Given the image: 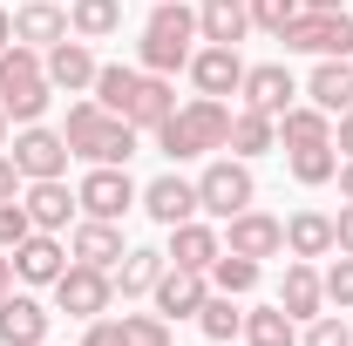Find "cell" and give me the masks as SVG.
Listing matches in <instances>:
<instances>
[{
  "label": "cell",
  "mask_w": 353,
  "mask_h": 346,
  "mask_svg": "<svg viewBox=\"0 0 353 346\" xmlns=\"http://www.w3.org/2000/svg\"><path fill=\"white\" fill-rule=\"evenodd\" d=\"M61 136H68V150H75V156H88V163H130L143 130H136V123H123V116H109L95 95H82V102H68Z\"/></svg>",
  "instance_id": "6da1fadb"
},
{
  "label": "cell",
  "mask_w": 353,
  "mask_h": 346,
  "mask_svg": "<svg viewBox=\"0 0 353 346\" xmlns=\"http://www.w3.org/2000/svg\"><path fill=\"white\" fill-rule=\"evenodd\" d=\"M197 41H204V34H197V7H183V0H157V14L143 21L136 54H143L150 75H176V68H190Z\"/></svg>",
  "instance_id": "7a4b0ae2"
},
{
  "label": "cell",
  "mask_w": 353,
  "mask_h": 346,
  "mask_svg": "<svg viewBox=\"0 0 353 346\" xmlns=\"http://www.w3.org/2000/svg\"><path fill=\"white\" fill-rule=\"evenodd\" d=\"M157 143H163V156H170V163L211 156V150H224V143H231V109H224L218 95H190L170 123L157 130Z\"/></svg>",
  "instance_id": "3957f363"
},
{
  "label": "cell",
  "mask_w": 353,
  "mask_h": 346,
  "mask_svg": "<svg viewBox=\"0 0 353 346\" xmlns=\"http://www.w3.org/2000/svg\"><path fill=\"white\" fill-rule=\"evenodd\" d=\"M54 88H48V68H41V48L14 41L0 48V116L7 123H41Z\"/></svg>",
  "instance_id": "277c9868"
},
{
  "label": "cell",
  "mask_w": 353,
  "mask_h": 346,
  "mask_svg": "<svg viewBox=\"0 0 353 346\" xmlns=\"http://www.w3.org/2000/svg\"><path fill=\"white\" fill-rule=\"evenodd\" d=\"M252 197H259V183H252V170H245V156H218V163H204V176H197V211L211 217V224L252 211Z\"/></svg>",
  "instance_id": "5b68a950"
},
{
  "label": "cell",
  "mask_w": 353,
  "mask_h": 346,
  "mask_svg": "<svg viewBox=\"0 0 353 346\" xmlns=\"http://www.w3.org/2000/svg\"><path fill=\"white\" fill-rule=\"evenodd\" d=\"M285 54H319V61H353V14H299L285 34Z\"/></svg>",
  "instance_id": "8992f818"
},
{
  "label": "cell",
  "mask_w": 353,
  "mask_h": 346,
  "mask_svg": "<svg viewBox=\"0 0 353 346\" xmlns=\"http://www.w3.org/2000/svg\"><path fill=\"white\" fill-rule=\"evenodd\" d=\"M109 299H116V272H102V265L68 258V272L54 278V305H61L68 319H102Z\"/></svg>",
  "instance_id": "52a82bcc"
},
{
  "label": "cell",
  "mask_w": 353,
  "mask_h": 346,
  "mask_svg": "<svg viewBox=\"0 0 353 346\" xmlns=\"http://www.w3.org/2000/svg\"><path fill=\"white\" fill-rule=\"evenodd\" d=\"M75 197H82V217H109V224H123V211L143 204V190L130 183L123 163H95V170L75 183Z\"/></svg>",
  "instance_id": "ba28073f"
},
{
  "label": "cell",
  "mask_w": 353,
  "mask_h": 346,
  "mask_svg": "<svg viewBox=\"0 0 353 346\" xmlns=\"http://www.w3.org/2000/svg\"><path fill=\"white\" fill-rule=\"evenodd\" d=\"M7 156H14V170L34 183V176H68V156H75V150H68V136H61V130L21 123V136L7 143Z\"/></svg>",
  "instance_id": "9c48e42d"
},
{
  "label": "cell",
  "mask_w": 353,
  "mask_h": 346,
  "mask_svg": "<svg viewBox=\"0 0 353 346\" xmlns=\"http://www.w3.org/2000/svg\"><path fill=\"white\" fill-rule=\"evenodd\" d=\"M224 252H238V258H279L285 252V217H272V211H238V217H224Z\"/></svg>",
  "instance_id": "30bf717a"
},
{
  "label": "cell",
  "mask_w": 353,
  "mask_h": 346,
  "mask_svg": "<svg viewBox=\"0 0 353 346\" xmlns=\"http://www.w3.org/2000/svg\"><path fill=\"white\" fill-rule=\"evenodd\" d=\"M190 88L197 95H238L245 88V61H238V48H218V41H197V54H190Z\"/></svg>",
  "instance_id": "8fae6325"
},
{
  "label": "cell",
  "mask_w": 353,
  "mask_h": 346,
  "mask_svg": "<svg viewBox=\"0 0 353 346\" xmlns=\"http://www.w3.org/2000/svg\"><path fill=\"white\" fill-rule=\"evenodd\" d=\"M41 68H48V88H61V95H82V88H95V48L82 41V34H68V41H54L41 54Z\"/></svg>",
  "instance_id": "7c38bea8"
},
{
  "label": "cell",
  "mask_w": 353,
  "mask_h": 346,
  "mask_svg": "<svg viewBox=\"0 0 353 346\" xmlns=\"http://www.w3.org/2000/svg\"><path fill=\"white\" fill-rule=\"evenodd\" d=\"M238 95H245V109H265V116L279 123V116L299 102V82H292L285 61H259V68H245V88H238Z\"/></svg>",
  "instance_id": "4fadbf2b"
},
{
  "label": "cell",
  "mask_w": 353,
  "mask_h": 346,
  "mask_svg": "<svg viewBox=\"0 0 353 346\" xmlns=\"http://www.w3.org/2000/svg\"><path fill=\"white\" fill-rule=\"evenodd\" d=\"M21 204L34 217V231H68V217L82 211V197L68 190V176H34V183L21 190Z\"/></svg>",
  "instance_id": "5bb4252c"
},
{
  "label": "cell",
  "mask_w": 353,
  "mask_h": 346,
  "mask_svg": "<svg viewBox=\"0 0 353 346\" xmlns=\"http://www.w3.org/2000/svg\"><path fill=\"white\" fill-rule=\"evenodd\" d=\"M157 312L163 319H197V305L211 299V272H183V265H163V278H157Z\"/></svg>",
  "instance_id": "9a60e30c"
},
{
  "label": "cell",
  "mask_w": 353,
  "mask_h": 346,
  "mask_svg": "<svg viewBox=\"0 0 353 346\" xmlns=\"http://www.w3.org/2000/svg\"><path fill=\"white\" fill-rule=\"evenodd\" d=\"M218 252H224V231H218V224H204V217L170 224V252H163L170 265H183V272H211Z\"/></svg>",
  "instance_id": "2e32d148"
},
{
  "label": "cell",
  "mask_w": 353,
  "mask_h": 346,
  "mask_svg": "<svg viewBox=\"0 0 353 346\" xmlns=\"http://www.w3.org/2000/svg\"><path fill=\"white\" fill-rule=\"evenodd\" d=\"M68 272V245L54 238V231H28L21 245H14V278H28V285H54Z\"/></svg>",
  "instance_id": "e0dca14e"
},
{
  "label": "cell",
  "mask_w": 353,
  "mask_h": 346,
  "mask_svg": "<svg viewBox=\"0 0 353 346\" xmlns=\"http://www.w3.org/2000/svg\"><path fill=\"white\" fill-rule=\"evenodd\" d=\"M48 312L34 292H7L0 299V346H48Z\"/></svg>",
  "instance_id": "ac0fdd59"
},
{
  "label": "cell",
  "mask_w": 353,
  "mask_h": 346,
  "mask_svg": "<svg viewBox=\"0 0 353 346\" xmlns=\"http://www.w3.org/2000/svg\"><path fill=\"white\" fill-rule=\"evenodd\" d=\"M143 211L170 231V224H183V217H197V183H190V176H176V170L150 176V183H143Z\"/></svg>",
  "instance_id": "d6986e66"
},
{
  "label": "cell",
  "mask_w": 353,
  "mask_h": 346,
  "mask_svg": "<svg viewBox=\"0 0 353 346\" xmlns=\"http://www.w3.org/2000/svg\"><path fill=\"white\" fill-rule=\"evenodd\" d=\"M123 224H109V217H82L75 224V245H68V258H82V265H102V272H116L123 265Z\"/></svg>",
  "instance_id": "ffe728a7"
},
{
  "label": "cell",
  "mask_w": 353,
  "mask_h": 346,
  "mask_svg": "<svg viewBox=\"0 0 353 346\" xmlns=\"http://www.w3.org/2000/svg\"><path fill=\"white\" fill-rule=\"evenodd\" d=\"M279 305H285L292 319H319V305H326V285H319L312 258H285V278H279Z\"/></svg>",
  "instance_id": "44dd1931"
},
{
  "label": "cell",
  "mask_w": 353,
  "mask_h": 346,
  "mask_svg": "<svg viewBox=\"0 0 353 346\" xmlns=\"http://www.w3.org/2000/svg\"><path fill=\"white\" fill-rule=\"evenodd\" d=\"M197 34L218 48H238L252 34V7L245 0H197Z\"/></svg>",
  "instance_id": "7402d4cb"
},
{
  "label": "cell",
  "mask_w": 353,
  "mask_h": 346,
  "mask_svg": "<svg viewBox=\"0 0 353 346\" xmlns=\"http://www.w3.org/2000/svg\"><path fill=\"white\" fill-rule=\"evenodd\" d=\"M14 41H28V48H54V41H68V14L54 7V0H28L21 14H14Z\"/></svg>",
  "instance_id": "603a6c76"
},
{
  "label": "cell",
  "mask_w": 353,
  "mask_h": 346,
  "mask_svg": "<svg viewBox=\"0 0 353 346\" xmlns=\"http://www.w3.org/2000/svg\"><path fill=\"white\" fill-rule=\"evenodd\" d=\"M170 116H176L170 75H150V68H143V82H136V95H130V123H136V130H163Z\"/></svg>",
  "instance_id": "cb8c5ba5"
},
{
  "label": "cell",
  "mask_w": 353,
  "mask_h": 346,
  "mask_svg": "<svg viewBox=\"0 0 353 346\" xmlns=\"http://www.w3.org/2000/svg\"><path fill=\"white\" fill-rule=\"evenodd\" d=\"M306 102L326 109V116L353 109V61H319V68L306 75Z\"/></svg>",
  "instance_id": "d4e9b609"
},
{
  "label": "cell",
  "mask_w": 353,
  "mask_h": 346,
  "mask_svg": "<svg viewBox=\"0 0 353 346\" xmlns=\"http://www.w3.org/2000/svg\"><path fill=\"white\" fill-rule=\"evenodd\" d=\"M285 252L292 258H333V217L326 211H292L285 217Z\"/></svg>",
  "instance_id": "484cf974"
},
{
  "label": "cell",
  "mask_w": 353,
  "mask_h": 346,
  "mask_svg": "<svg viewBox=\"0 0 353 346\" xmlns=\"http://www.w3.org/2000/svg\"><path fill=\"white\" fill-rule=\"evenodd\" d=\"M163 252H150V245H130V252H123V265H116V292H123V299H150V292H157V278H163Z\"/></svg>",
  "instance_id": "4316f807"
},
{
  "label": "cell",
  "mask_w": 353,
  "mask_h": 346,
  "mask_svg": "<svg viewBox=\"0 0 353 346\" xmlns=\"http://www.w3.org/2000/svg\"><path fill=\"white\" fill-rule=\"evenodd\" d=\"M224 150L231 156H265V150H279V123L265 109H231V143Z\"/></svg>",
  "instance_id": "83f0119b"
},
{
  "label": "cell",
  "mask_w": 353,
  "mask_h": 346,
  "mask_svg": "<svg viewBox=\"0 0 353 346\" xmlns=\"http://www.w3.org/2000/svg\"><path fill=\"white\" fill-rule=\"evenodd\" d=\"M279 143H285V150H312V143H333V116H326V109H312V102H292V109L279 116Z\"/></svg>",
  "instance_id": "f1b7e54d"
},
{
  "label": "cell",
  "mask_w": 353,
  "mask_h": 346,
  "mask_svg": "<svg viewBox=\"0 0 353 346\" xmlns=\"http://www.w3.org/2000/svg\"><path fill=\"white\" fill-rule=\"evenodd\" d=\"M245 346H299V319L285 305H252L245 312Z\"/></svg>",
  "instance_id": "f546056e"
},
{
  "label": "cell",
  "mask_w": 353,
  "mask_h": 346,
  "mask_svg": "<svg viewBox=\"0 0 353 346\" xmlns=\"http://www.w3.org/2000/svg\"><path fill=\"white\" fill-rule=\"evenodd\" d=\"M116 28H123V0H68V34L109 41Z\"/></svg>",
  "instance_id": "4dcf8cb0"
},
{
  "label": "cell",
  "mask_w": 353,
  "mask_h": 346,
  "mask_svg": "<svg viewBox=\"0 0 353 346\" xmlns=\"http://www.w3.org/2000/svg\"><path fill=\"white\" fill-rule=\"evenodd\" d=\"M136 82H143V68L102 61V68H95V102H102L109 116H123V123H130V95H136Z\"/></svg>",
  "instance_id": "1f68e13d"
},
{
  "label": "cell",
  "mask_w": 353,
  "mask_h": 346,
  "mask_svg": "<svg viewBox=\"0 0 353 346\" xmlns=\"http://www.w3.org/2000/svg\"><path fill=\"white\" fill-rule=\"evenodd\" d=\"M197 326H204V340H245V305L231 299V292H211V299L197 305Z\"/></svg>",
  "instance_id": "d6a6232c"
},
{
  "label": "cell",
  "mask_w": 353,
  "mask_h": 346,
  "mask_svg": "<svg viewBox=\"0 0 353 346\" xmlns=\"http://www.w3.org/2000/svg\"><path fill=\"white\" fill-rule=\"evenodd\" d=\"M285 163H292V176L306 190H319V183H333V170H340V150L333 143H312V150H285Z\"/></svg>",
  "instance_id": "836d02e7"
},
{
  "label": "cell",
  "mask_w": 353,
  "mask_h": 346,
  "mask_svg": "<svg viewBox=\"0 0 353 346\" xmlns=\"http://www.w3.org/2000/svg\"><path fill=\"white\" fill-rule=\"evenodd\" d=\"M259 258H238V252H218V265H211V292H231V299H245L252 285H259Z\"/></svg>",
  "instance_id": "e575fe53"
},
{
  "label": "cell",
  "mask_w": 353,
  "mask_h": 346,
  "mask_svg": "<svg viewBox=\"0 0 353 346\" xmlns=\"http://www.w3.org/2000/svg\"><path fill=\"white\" fill-rule=\"evenodd\" d=\"M123 346H176L163 312H123Z\"/></svg>",
  "instance_id": "d590c367"
},
{
  "label": "cell",
  "mask_w": 353,
  "mask_h": 346,
  "mask_svg": "<svg viewBox=\"0 0 353 346\" xmlns=\"http://www.w3.org/2000/svg\"><path fill=\"white\" fill-rule=\"evenodd\" d=\"M245 7H252V28H259V34H272V41H279V34L306 14L299 0H245Z\"/></svg>",
  "instance_id": "8d00e7d4"
},
{
  "label": "cell",
  "mask_w": 353,
  "mask_h": 346,
  "mask_svg": "<svg viewBox=\"0 0 353 346\" xmlns=\"http://www.w3.org/2000/svg\"><path fill=\"white\" fill-rule=\"evenodd\" d=\"M299 346H353V326H347V312H319V319H306Z\"/></svg>",
  "instance_id": "74e56055"
},
{
  "label": "cell",
  "mask_w": 353,
  "mask_h": 346,
  "mask_svg": "<svg viewBox=\"0 0 353 346\" xmlns=\"http://www.w3.org/2000/svg\"><path fill=\"white\" fill-rule=\"evenodd\" d=\"M319 285H326V305H340V312H353V252H340V258L319 272Z\"/></svg>",
  "instance_id": "f35d334b"
},
{
  "label": "cell",
  "mask_w": 353,
  "mask_h": 346,
  "mask_svg": "<svg viewBox=\"0 0 353 346\" xmlns=\"http://www.w3.org/2000/svg\"><path fill=\"white\" fill-rule=\"evenodd\" d=\"M28 231H34L28 204H21V197H7V204H0V252H14V245H21Z\"/></svg>",
  "instance_id": "ab89813d"
},
{
  "label": "cell",
  "mask_w": 353,
  "mask_h": 346,
  "mask_svg": "<svg viewBox=\"0 0 353 346\" xmlns=\"http://www.w3.org/2000/svg\"><path fill=\"white\" fill-rule=\"evenodd\" d=\"M82 346H123V319H88Z\"/></svg>",
  "instance_id": "60d3db41"
},
{
  "label": "cell",
  "mask_w": 353,
  "mask_h": 346,
  "mask_svg": "<svg viewBox=\"0 0 353 346\" xmlns=\"http://www.w3.org/2000/svg\"><path fill=\"white\" fill-rule=\"evenodd\" d=\"M21 183H28V176L14 170V156L0 150V204H7V197H21Z\"/></svg>",
  "instance_id": "b9f144b4"
},
{
  "label": "cell",
  "mask_w": 353,
  "mask_h": 346,
  "mask_svg": "<svg viewBox=\"0 0 353 346\" xmlns=\"http://www.w3.org/2000/svg\"><path fill=\"white\" fill-rule=\"evenodd\" d=\"M333 252H353V204H340L333 217Z\"/></svg>",
  "instance_id": "7bdbcfd3"
},
{
  "label": "cell",
  "mask_w": 353,
  "mask_h": 346,
  "mask_svg": "<svg viewBox=\"0 0 353 346\" xmlns=\"http://www.w3.org/2000/svg\"><path fill=\"white\" fill-rule=\"evenodd\" d=\"M333 150H340V156H353V109H340V116H333Z\"/></svg>",
  "instance_id": "ee69618b"
},
{
  "label": "cell",
  "mask_w": 353,
  "mask_h": 346,
  "mask_svg": "<svg viewBox=\"0 0 353 346\" xmlns=\"http://www.w3.org/2000/svg\"><path fill=\"white\" fill-rule=\"evenodd\" d=\"M333 183H340V197L353 204V156H340V170H333Z\"/></svg>",
  "instance_id": "f6af8a7d"
},
{
  "label": "cell",
  "mask_w": 353,
  "mask_h": 346,
  "mask_svg": "<svg viewBox=\"0 0 353 346\" xmlns=\"http://www.w3.org/2000/svg\"><path fill=\"white\" fill-rule=\"evenodd\" d=\"M299 7H306V14H340L347 0H299Z\"/></svg>",
  "instance_id": "bcb514c9"
},
{
  "label": "cell",
  "mask_w": 353,
  "mask_h": 346,
  "mask_svg": "<svg viewBox=\"0 0 353 346\" xmlns=\"http://www.w3.org/2000/svg\"><path fill=\"white\" fill-rule=\"evenodd\" d=\"M7 292H14V258L0 252V299H7Z\"/></svg>",
  "instance_id": "7dc6e473"
},
{
  "label": "cell",
  "mask_w": 353,
  "mask_h": 346,
  "mask_svg": "<svg viewBox=\"0 0 353 346\" xmlns=\"http://www.w3.org/2000/svg\"><path fill=\"white\" fill-rule=\"evenodd\" d=\"M0 48H14V14L0 7Z\"/></svg>",
  "instance_id": "c3c4849f"
},
{
  "label": "cell",
  "mask_w": 353,
  "mask_h": 346,
  "mask_svg": "<svg viewBox=\"0 0 353 346\" xmlns=\"http://www.w3.org/2000/svg\"><path fill=\"white\" fill-rule=\"evenodd\" d=\"M0 150H7V116H0Z\"/></svg>",
  "instance_id": "681fc988"
}]
</instances>
